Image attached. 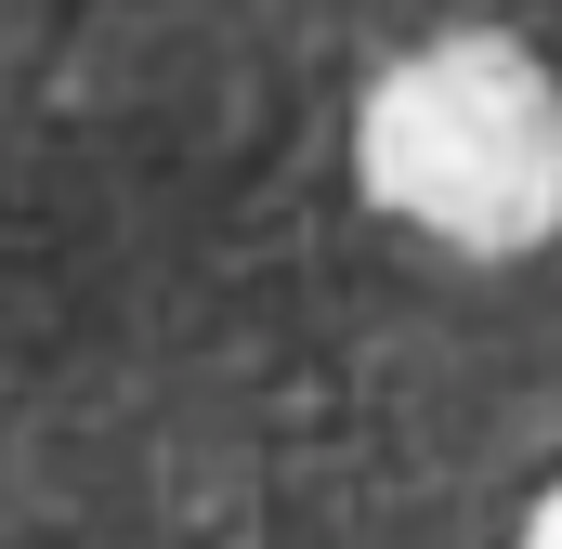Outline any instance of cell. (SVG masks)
<instances>
[{"instance_id":"1","label":"cell","mask_w":562,"mask_h":549,"mask_svg":"<svg viewBox=\"0 0 562 549\" xmlns=\"http://www.w3.org/2000/svg\"><path fill=\"white\" fill-rule=\"evenodd\" d=\"M0 549H562V0H0Z\"/></svg>"}]
</instances>
